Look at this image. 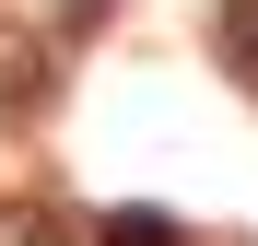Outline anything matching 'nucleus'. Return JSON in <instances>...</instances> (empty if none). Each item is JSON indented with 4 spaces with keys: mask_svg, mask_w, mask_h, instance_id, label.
I'll use <instances>...</instances> for the list:
<instances>
[{
    "mask_svg": "<svg viewBox=\"0 0 258 246\" xmlns=\"http://www.w3.org/2000/svg\"><path fill=\"white\" fill-rule=\"evenodd\" d=\"M211 24H223V70H235L246 94H258V0H223Z\"/></svg>",
    "mask_w": 258,
    "mask_h": 246,
    "instance_id": "3",
    "label": "nucleus"
},
{
    "mask_svg": "<svg viewBox=\"0 0 258 246\" xmlns=\"http://www.w3.org/2000/svg\"><path fill=\"white\" fill-rule=\"evenodd\" d=\"M0 246H71V223L35 211V199H12V211H0Z\"/></svg>",
    "mask_w": 258,
    "mask_h": 246,
    "instance_id": "4",
    "label": "nucleus"
},
{
    "mask_svg": "<svg viewBox=\"0 0 258 246\" xmlns=\"http://www.w3.org/2000/svg\"><path fill=\"white\" fill-rule=\"evenodd\" d=\"M47 47H59V35H24V24H0V117H24L35 94H47Z\"/></svg>",
    "mask_w": 258,
    "mask_h": 246,
    "instance_id": "1",
    "label": "nucleus"
},
{
    "mask_svg": "<svg viewBox=\"0 0 258 246\" xmlns=\"http://www.w3.org/2000/svg\"><path fill=\"white\" fill-rule=\"evenodd\" d=\"M94 246H188V223H176V211H153V199H129V211L94 223Z\"/></svg>",
    "mask_w": 258,
    "mask_h": 246,
    "instance_id": "2",
    "label": "nucleus"
}]
</instances>
